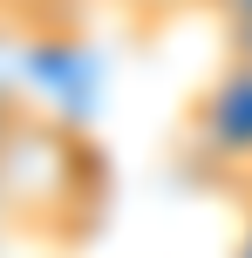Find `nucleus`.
Returning <instances> with one entry per match:
<instances>
[{"label":"nucleus","mask_w":252,"mask_h":258,"mask_svg":"<svg viewBox=\"0 0 252 258\" xmlns=\"http://www.w3.org/2000/svg\"><path fill=\"white\" fill-rule=\"evenodd\" d=\"M191 143L212 163H252V68H218L191 102Z\"/></svg>","instance_id":"obj_1"},{"label":"nucleus","mask_w":252,"mask_h":258,"mask_svg":"<svg viewBox=\"0 0 252 258\" xmlns=\"http://www.w3.org/2000/svg\"><path fill=\"white\" fill-rule=\"evenodd\" d=\"M225 54H232V68H252V14L225 21Z\"/></svg>","instance_id":"obj_2"},{"label":"nucleus","mask_w":252,"mask_h":258,"mask_svg":"<svg viewBox=\"0 0 252 258\" xmlns=\"http://www.w3.org/2000/svg\"><path fill=\"white\" fill-rule=\"evenodd\" d=\"M21 129H27V116H21V102H14V95L0 89V156L14 150V136H21Z\"/></svg>","instance_id":"obj_3"},{"label":"nucleus","mask_w":252,"mask_h":258,"mask_svg":"<svg viewBox=\"0 0 252 258\" xmlns=\"http://www.w3.org/2000/svg\"><path fill=\"white\" fill-rule=\"evenodd\" d=\"M232 258H252V204H245V231H239V245H232Z\"/></svg>","instance_id":"obj_4"},{"label":"nucleus","mask_w":252,"mask_h":258,"mask_svg":"<svg viewBox=\"0 0 252 258\" xmlns=\"http://www.w3.org/2000/svg\"><path fill=\"white\" fill-rule=\"evenodd\" d=\"M0 224H7V190H0Z\"/></svg>","instance_id":"obj_5"}]
</instances>
